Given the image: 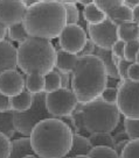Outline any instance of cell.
Returning <instances> with one entry per match:
<instances>
[{"label":"cell","instance_id":"obj_1","mask_svg":"<svg viewBox=\"0 0 139 158\" xmlns=\"http://www.w3.org/2000/svg\"><path fill=\"white\" fill-rule=\"evenodd\" d=\"M73 130L61 118L41 121L30 134V143L39 158H65L73 144Z\"/></svg>","mask_w":139,"mask_h":158},{"label":"cell","instance_id":"obj_2","mask_svg":"<svg viewBox=\"0 0 139 158\" xmlns=\"http://www.w3.org/2000/svg\"><path fill=\"white\" fill-rule=\"evenodd\" d=\"M22 23L29 37L48 41L59 39L67 26L62 1H35L28 6Z\"/></svg>","mask_w":139,"mask_h":158},{"label":"cell","instance_id":"obj_3","mask_svg":"<svg viewBox=\"0 0 139 158\" xmlns=\"http://www.w3.org/2000/svg\"><path fill=\"white\" fill-rule=\"evenodd\" d=\"M108 73L103 62L96 55L81 57L71 72L70 89L79 104H88L101 98L108 86Z\"/></svg>","mask_w":139,"mask_h":158},{"label":"cell","instance_id":"obj_4","mask_svg":"<svg viewBox=\"0 0 139 158\" xmlns=\"http://www.w3.org/2000/svg\"><path fill=\"white\" fill-rule=\"evenodd\" d=\"M56 66V48L48 40L28 37L18 45V68L26 74L46 76Z\"/></svg>","mask_w":139,"mask_h":158},{"label":"cell","instance_id":"obj_5","mask_svg":"<svg viewBox=\"0 0 139 158\" xmlns=\"http://www.w3.org/2000/svg\"><path fill=\"white\" fill-rule=\"evenodd\" d=\"M84 127L89 134L111 133L120 122L122 114L116 104L105 102L101 98L83 105Z\"/></svg>","mask_w":139,"mask_h":158},{"label":"cell","instance_id":"obj_6","mask_svg":"<svg viewBox=\"0 0 139 158\" xmlns=\"http://www.w3.org/2000/svg\"><path fill=\"white\" fill-rule=\"evenodd\" d=\"M46 107V93H39L33 95V104L26 112H14L13 123L16 133L21 134L25 137H29L32 130L38 123L46 118H52Z\"/></svg>","mask_w":139,"mask_h":158},{"label":"cell","instance_id":"obj_7","mask_svg":"<svg viewBox=\"0 0 139 158\" xmlns=\"http://www.w3.org/2000/svg\"><path fill=\"white\" fill-rule=\"evenodd\" d=\"M117 107L122 116L130 120H139V83L130 79L120 80L118 84Z\"/></svg>","mask_w":139,"mask_h":158},{"label":"cell","instance_id":"obj_8","mask_svg":"<svg viewBox=\"0 0 139 158\" xmlns=\"http://www.w3.org/2000/svg\"><path fill=\"white\" fill-rule=\"evenodd\" d=\"M78 105V100L70 89H60L46 94V107L53 118H62L70 116Z\"/></svg>","mask_w":139,"mask_h":158},{"label":"cell","instance_id":"obj_9","mask_svg":"<svg viewBox=\"0 0 139 158\" xmlns=\"http://www.w3.org/2000/svg\"><path fill=\"white\" fill-rule=\"evenodd\" d=\"M87 33L97 48L111 50L114 44L118 41L117 29L118 26L109 18L99 25H87Z\"/></svg>","mask_w":139,"mask_h":158},{"label":"cell","instance_id":"obj_10","mask_svg":"<svg viewBox=\"0 0 139 158\" xmlns=\"http://www.w3.org/2000/svg\"><path fill=\"white\" fill-rule=\"evenodd\" d=\"M88 34L79 25H67L59 36V45L69 54L78 55L88 41Z\"/></svg>","mask_w":139,"mask_h":158},{"label":"cell","instance_id":"obj_11","mask_svg":"<svg viewBox=\"0 0 139 158\" xmlns=\"http://www.w3.org/2000/svg\"><path fill=\"white\" fill-rule=\"evenodd\" d=\"M28 6L25 1L16 0H0V23L10 28L21 23L25 19Z\"/></svg>","mask_w":139,"mask_h":158},{"label":"cell","instance_id":"obj_12","mask_svg":"<svg viewBox=\"0 0 139 158\" xmlns=\"http://www.w3.org/2000/svg\"><path fill=\"white\" fill-rule=\"evenodd\" d=\"M25 89V77L18 70H10L0 74V92L2 94L13 98Z\"/></svg>","mask_w":139,"mask_h":158},{"label":"cell","instance_id":"obj_13","mask_svg":"<svg viewBox=\"0 0 139 158\" xmlns=\"http://www.w3.org/2000/svg\"><path fill=\"white\" fill-rule=\"evenodd\" d=\"M18 68V48L11 41L0 42V74Z\"/></svg>","mask_w":139,"mask_h":158},{"label":"cell","instance_id":"obj_14","mask_svg":"<svg viewBox=\"0 0 139 158\" xmlns=\"http://www.w3.org/2000/svg\"><path fill=\"white\" fill-rule=\"evenodd\" d=\"M55 48H56V66H55V69L71 74V72L74 71L78 63V56L69 54L65 50H62L60 48V45L55 47Z\"/></svg>","mask_w":139,"mask_h":158},{"label":"cell","instance_id":"obj_15","mask_svg":"<svg viewBox=\"0 0 139 158\" xmlns=\"http://www.w3.org/2000/svg\"><path fill=\"white\" fill-rule=\"evenodd\" d=\"M95 55L101 58V60L103 62L105 69H106V73H108V77L109 78H114V79H119L118 76V71H117V63H118L119 58L114 57L111 50H105V49H101V48H97L96 47V50H95ZM120 80V79H119Z\"/></svg>","mask_w":139,"mask_h":158},{"label":"cell","instance_id":"obj_16","mask_svg":"<svg viewBox=\"0 0 139 158\" xmlns=\"http://www.w3.org/2000/svg\"><path fill=\"white\" fill-rule=\"evenodd\" d=\"M92 148L94 147L91 145V142L88 136L74 134L73 135V144H71V148H70V151L67 155V157L74 158L79 155H89Z\"/></svg>","mask_w":139,"mask_h":158},{"label":"cell","instance_id":"obj_17","mask_svg":"<svg viewBox=\"0 0 139 158\" xmlns=\"http://www.w3.org/2000/svg\"><path fill=\"white\" fill-rule=\"evenodd\" d=\"M83 19L87 25H99L106 20V14L95 4V1H90L89 4L83 6Z\"/></svg>","mask_w":139,"mask_h":158},{"label":"cell","instance_id":"obj_18","mask_svg":"<svg viewBox=\"0 0 139 158\" xmlns=\"http://www.w3.org/2000/svg\"><path fill=\"white\" fill-rule=\"evenodd\" d=\"M106 16L114 21L117 26L126 22H133V14H132V8H130L129 6L124 4V1H122V4L117 7H114V10H109L106 13Z\"/></svg>","mask_w":139,"mask_h":158},{"label":"cell","instance_id":"obj_19","mask_svg":"<svg viewBox=\"0 0 139 158\" xmlns=\"http://www.w3.org/2000/svg\"><path fill=\"white\" fill-rule=\"evenodd\" d=\"M27 155H35L29 137H20L12 141V151L10 158H24Z\"/></svg>","mask_w":139,"mask_h":158},{"label":"cell","instance_id":"obj_20","mask_svg":"<svg viewBox=\"0 0 139 158\" xmlns=\"http://www.w3.org/2000/svg\"><path fill=\"white\" fill-rule=\"evenodd\" d=\"M117 35H118V40L124 41L125 43L130 41L139 40V25L134 22L122 23L118 26Z\"/></svg>","mask_w":139,"mask_h":158},{"label":"cell","instance_id":"obj_21","mask_svg":"<svg viewBox=\"0 0 139 158\" xmlns=\"http://www.w3.org/2000/svg\"><path fill=\"white\" fill-rule=\"evenodd\" d=\"M12 101V110L13 112H26L30 108L33 104V94H30L27 89H25L19 95L11 98Z\"/></svg>","mask_w":139,"mask_h":158},{"label":"cell","instance_id":"obj_22","mask_svg":"<svg viewBox=\"0 0 139 158\" xmlns=\"http://www.w3.org/2000/svg\"><path fill=\"white\" fill-rule=\"evenodd\" d=\"M26 89L30 94H39L45 92V76L41 74H27L25 77Z\"/></svg>","mask_w":139,"mask_h":158},{"label":"cell","instance_id":"obj_23","mask_svg":"<svg viewBox=\"0 0 139 158\" xmlns=\"http://www.w3.org/2000/svg\"><path fill=\"white\" fill-rule=\"evenodd\" d=\"M29 37V35L27 34V31L25 29L24 23H18L7 28V36L6 40L7 41H13V42H18L19 44L24 43L26 40Z\"/></svg>","mask_w":139,"mask_h":158},{"label":"cell","instance_id":"obj_24","mask_svg":"<svg viewBox=\"0 0 139 158\" xmlns=\"http://www.w3.org/2000/svg\"><path fill=\"white\" fill-rule=\"evenodd\" d=\"M13 114H14L13 110L6 112V113L0 112V131L7 135L10 138L13 137L16 133L14 123H13Z\"/></svg>","mask_w":139,"mask_h":158},{"label":"cell","instance_id":"obj_25","mask_svg":"<svg viewBox=\"0 0 139 158\" xmlns=\"http://www.w3.org/2000/svg\"><path fill=\"white\" fill-rule=\"evenodd\" d=\"M89 139L92 147H109L114 149V141L111 133H95L90 134Z\"/></svg>","mask_w":139,"mask_h":158},{"label":"cell","instance_id":"obj_26","mask_svg":"<svg viewBox=\"0 0 139 158\" xmlns=\"http://www.w3.org/2000/svg\"><path fill=\"white\" fill-rule=\"evenodd\" d=\"M62 87V81H61V77H60L59 72L56 70L50 71L49 73L45 76V93H52L55 92Z\"/></svg>","mask_w":139,"mask_h":158},{"label":"cell","instance_id":"obj_27","mask_svg":"<svg viewBox=\"0 0 139 158\" xmlns=\"http://www.w3.org/2000/svg\"><path fill=\"white\" fill-rule=\"evenodd\" d=\"M67 15V25H78L79 10L74 1H62Z\"/></svg>","mask_w":139,"mask_h":158},{"label":"cell","instance_id":"obj_28","mask_svg":"<svg viewBox=\"0 0 139 158\" xmlns=\"http://www.w3.org/2000/svg\"><path fill=\"white\" fill-rule=\"evenodd\" d=\"M90 158H120L114 149L109 147H94L89 153Z\"/></svg>","mask_w":139,"mask_h":158},{"label":"cell","instance_id":"obj_29","mask_svg":"<svg viewBox=\"0 0 139 158\" xmlns=\"http://www.w3.org/2000/svg\"><path fill=\"white\" fill-rule=\"evenodd\" d=\"M120 158H139V138L130 139L120 153Z\"/></svg>","mask_w":139,"mask_h":158},{"label":"cell","instance_id":"obj_30","mask_svg":"<svg viewBox=\"0 0 139 158\" xmlns=\"http://www.w3.org/2000/svg\"><path fill=\"white\" fill-rule=\"evenodd\" d=\"M139 52V40L130 41L125 43V51H124V59L130 63L136 62V57Z\"/></svg>","mask_w":139,"mask_h":158},{"label":"cell","instance_id":"obj_31","mask_svg":"<svg viewBox=\"0 0 139 158\" xmlns=\"http://www.w3.org/2000/svg\"><path fill=\"white\" fill-rule=\"evenodd\" d=\"M124 129L130 139L139 138V120H130L124 118Z\"/></svg>","mask_w":139,"mask_h":158},{"label":"cell","instance_id":"obj_32","mask_svg":"<svg viewBox=\"0 0 139 158\" xmlns=\"http://www.w3.org/2000/svg\"><path fill=\"white\" fill-rule=\"evenodd\" d=\"M12 151V139L0 131V158H10Z\"/></svg>","mask_w":139,"mask_h":158},{"label":"cell","instance_id":"obj_33","mask_svg":"<svg viewBox=\"0 0 139 158\" xmlns=\"http://www.w3.org/2000/svg\"><path fill=\"white\" fill-rule=\"evenodd\" d=\"M101 99L104 100L105 102H109V104H117L118 89L117 87H112V86H106L104 91L102 92Z\"/></svg>","mask_w":139,"mask_h":158},{"label":"cell","instance_id":"obj_34","mask_svg":"<svg viewBox=\"0 0 139 158\" xmlns=\"http://www.w3.org/2000/svg\"><path fill=\"white\" fill-rule=\"evenodd\" d=\"M131 64L132 63L125 60L124 58L118 60V63H117V71H118V76L120 80H126L128 79V71H129V68Z\"/></svg>","mask_w":139,"mask_h":158},{"label":"cell","instance_id":"obj_35","mask_svg":"<svg viewBox=\"0 0 139 158\" xmlns=\"http://www.w3.org/2000/svg\"><path fill=\"white\" fill-rule=\"evenodd\" d=\"M95 4L106 14L109 10H114V7L120 5L122 1H118V0H111V1L110 0H105V1H95Z\"/></svg>","mask_w":139,"mask_h":158},{"label":"cell","instance_id":"obj_36","mask_svg":"<svg viewBox=\"0 0 139 158\" xmlns=\"http://www.w3.org/2000/svg\"><path fill=\"white\" fill-rule=\"evenodd\" d=\"M124 51H125V42L124 41H120V40H118L114 44V47L111 48L112 55L119 59L124 58Z\"/></svg>","mask_w":139,"mask_h":158},{"label":"cell","instance_id":"obj_37","mask_svg":"<svg viewBox=\"0 0 139 158\" xmlns=\"http://www.w3.org/2000/svg\"><path fill=\"white\" fill-rule=\"evenodd\" d=\"M95 50H96L95 43L90 39H88L87 44L84 45V48L82 49V51H81L77 56H78V58H81V57H87V56H91V55H95Z\"/></svg>","mask_w":139,"mask_h":158},{"label":"cell","instance_id":"obj_38","mask_svg":"<svg viewBox=\"0 0 139 158\" xmlns=\"http://www.w3.org/2000/svg\"><path fill=\"white\" fill-rule=\"evenodd\" d=\"M11 110H12L11 98L0 92V112L1 113H6V112H11Z\"/></svg>","mask_w":139,"mask_h":158},{"label":"cell","instance_id":"obj_39","mask_svg":"<svg viewBox=\"0 0 139 158\" xmlns=\"http://www.w3.org/2000/svg\"><path fill=\"white\" fill-rule=\"evenodd\" d=\"M128 79H130L131 81L139 83V65L137 63H132L130 65L128 71Z\"/></svg>","mask_w":139,"mask_h":158},{"label":"cell","instance_id":"obj_40","mask_svg":"<svg viewBox=\"0 0 139 158\" xmlns=\"http://www.w3.org/2000/svg\"><path fill=\"white\" fill-rule=\"evenodd\" d=\"M112 137H114V144L119 143V142H124V141H130V138H129V136H128L126 131H125V129L124 130H120V131H116L114 134H112Z\"/></svg>","mask_w":139,"mask_h":158},{"label":"cell","instance_id":"obj_41","mask_svg":"<svg viewBox=\"0 0 139 158\" xmlns=\"http://www.w3.org/2000/svg\"><path fill=\"white\" fill-rule=\"evenodd\" d=\"M132 14H133V22L139 25V2L132 8Z\"/></svg>","mask_w":139,"mask_h":158},{"label":"cell","instance_id":"obj_42","mask_svg":"<svg viewBox=\"0 0 139 158\" xmlns=\"http://www.w3.org/2000/svg\"><path fill=\"white\" fill-rule=\"evenodd\" d=\"M6 36H7V27H5L2 23H0V42L5 41Z\"/></svg>","mask_w":139,"mask_h":158},{"label":"cell","instance_id":"obj_43","mask_svg":"<svg viewBox=\"0 0 139 158\" xmlns=\"http://www.w3.org/2000/svg\"><path fill=\"white\" fill-rule=\"evenodd\" d=\"M74 158H90L89 155H79V156H76Z\"/></svg>","mask_w":139,"mask_h":158},{"label":"cell","instance_id":"obj_44","mask_svg":"<svg viewBox=\"0 0 139 158\" xmlns=\"http://www.w3.org/2000/svg\"><path fill=\"white\" fill-rule=\"evenodd\" d=\"M24 158H39L36 155H27L26 157H24Z\"/></svg>","mask_w":139,"mask_h":158},{"label":"cell","instance_id":"obj_45","mask_svg":"<svg viewBox=\"0 0 139 158\" xmlns=\"http://www.w3.org/2000/svg\"><path fill=\"white\" fill-rule=\"evenodd\" d=\"M134 63H137V64L139 65V52H138V55H137V57H136V62Z\"/></svg>","mask_w":139,"mask_h":158},{"label":"cell","instance_id":"obj_46","mask_svg":"<svg viewBox=\"0 0 139 158\" xmlns=\"http://www.w3.org/2000/svg\"><path fill=\"white\" fill-rule=\"evenodd\" d=\"M65 158H68V157H65Z\"/></svg>","mask_w":139,"mask_h":158}]
</instances>
